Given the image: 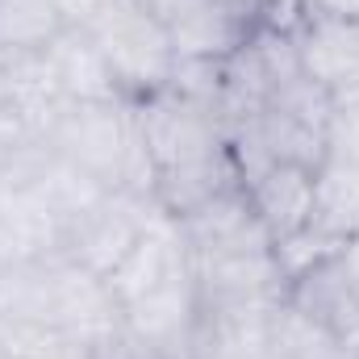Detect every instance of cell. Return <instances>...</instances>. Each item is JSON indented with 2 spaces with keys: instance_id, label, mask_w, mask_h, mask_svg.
I'll return each mask as SVG.
<instances>
[{
  "instance_id": "obj_25",
  "label": "cell",
  "mask_w": 359,
  "mask_h": 359,
  "mask_svg": "<svg viewBox=\"0 0 359 359\" xmlns=\"http://www.w3.org/2000/svg\"><path fill=\"white\" fill-rule=\"evenodd\" d=\"M247 4H255V8H259V0H247Z\"/></svg>"
},
{
  "instance_id": "obj_7",
  "label": "cell",
  "mask_w": 359,
  "mask_h": 359,
  "mask_svg": "<svg viewBox=\"0 0 359 359\" xmlns=\"http://www.w3.org/2000/svg\"><path fill=\"white\" fill-rule=\"evenodd\" d=\"M292 42H297L301 72L334 104L359 100V21L309 13L297 25Z\"/></svg>"
},
{
  "instance_id": "obj_23",
  "label": "cell",
  "mask_w": 359,
  "mask_h": 359,
  "mask_svg": "<svg viewBox=\"0 0 359 359\" xmlns=\"http://www.w3.org/2000/svg\"><path fill=\"white\" fill-rule=\"evenodd\" d=\"M59 4H63V13H67V21H72V25H84V21H88L104 0H59Z\"/></svg>"
},
{
  "instance_id": "obj_10",
  "label": "cell",
  "mask_w": 359,
  "mask_h": 359,
  "mask_svg": "<svg viewBox=\"0 0 359 359\" xmlns=\"http://www.w3.org/2000/svg\"><path fill=\"white\" fill-rule=\"evenodd\" d=\"M255 21V4L247 0H209L205 8L172 25L176 63H226L247 46Z\"/></svg>"
},
{
  "instance_id": "obj_5",
  "label": "cell",
  "mask_w": 359,
  "mask_h": 359,
  "mask_svg": "<svg viewBox=\"0 0 359 359\" xmlns=\"http://www.w3.org/2000/svg\"><path fill=\"white\" fill-rule=\"evenodd\" d=\"M176 226H180V238H184L188 255H192V268L196 264L234 259V255H255V251H271L276 247L243 184L222 192V196H213L209 205L184 213Z\"/></svg>"
},
{
  "instance_id": "obj_15",
  "label": "cell",
  "mask_w": 359,
  "mask_h": 359,
  "mask_svg": "<svg viewBox=\"0 0 359 359\" xmlns=\"http://www.w3.org/2000/svg\"><path fill=\"white\" fill-rule=\"evenodd\" d=\"M313 230L330 243H347L359 234V168L326 159L318 168V196H313Z\"/></svg>"
},
{
  "instance_id": "obj_11",
  "label": "cell",
  "mask_w": 359,
  "mask_h": 359,
  "mask_svg": "<svg viewBox=\"0 0 359 359\" xmlns=\"http://www.w3.org/2000/svg\"><path fill=\"white\" fill-rule=\"evenodd\" d=\"M63 255V222L34 188L0 184V264H34Z\"/></svg>"
},
{
  "instance_id": "obj_19",
  "label": "cell",
  "mask_w": 359,
  "mask_h": 359,
  "mask_svg": "<svg viewBox=\"0 0 359 359\" xmlns=\"http://www.w3.org/2000/svg\"><path fill=\"white\" fill-rule=\"evenodd\" d=\"M25 359H92V343L72 334H46Z\"/></svg>"
},
{
  "instance_id": "obj_22",
  "label": "cell",
  "mask_w": 359,
  "mask_h": 359,
  "mask_svg": "<svg viewBox=\"0 0 359 359\" xmlns=\"http://www.w3.org/2000/svg\"><path fill=\"white\" fill-rule=\"evenodd\" d=\"M334 255H339V264H343V271H347V280H351V288H355V297H359V234L347 238V243H339Z\"/></svg>"
},
{
  "instance_id": "obj_4",
  "label": "cell",
  "mask_w": 359,
  "mask_h": 359,
  "mask_svg": "<svg viewBox=\"0 0 359 359\" xmlns=\"http://www.w3.org/2000/svg\"><path fill=\"white\" fill-rule=\"evenodd\" d=\"M155 217H159V209H155L151 196L113 188V192H104L92 209H84L67 226L63 255L76 259L80 268L96 271V276H109V271L130 255V247L147 234V226Z\"/></svg>"
},
{
  "instance_id": "obj_13",
  "label": "cell",
  "mask_w": 359,
  "mask_h": 359,
  "mask_svg": "<svg viewBox=\"0 0 359 359\" xmlns=\"http://www.w3.org/2000/svg\"><path fill=\"white\" fill-rule=\"evenodd\" d=\"M238 184H243V168H238L234 151L226 147V151H217V155H209V159L180 163V168L159 172V176H155V188H151V201H155V209H159L163 217L180 222L184 213L209 205L213 196H222V192H230V188H238Z\"/></svg>"
},
{
  "instance_id": "obj_17",
  "label": "cell",
  "mask_w": 359,
  "mask_h": 359,
  "mask_svg": "<svg viewBox=\"0 0 359 359\" xmlns=\"http://www.w3.org/2000/svg\"><path fill=\"white\" fill-rule=\"evenodd\" d=\"M326 159L339 163H355L359 168V100H343L330 113V130H326Z\"/></svg>"
},
{
  "instance_id": "obj_16",
  "label": "cell",
  "mask_w": 359,
  "mask_h": 359,
  "mask_svg": "<svg viewBox=\"0 0 359 359\" xmlns=\"http://www.w3.org/2000/svg\"><path fill=\"white\" fill-rule=\"evenodd\" d=\"M67 25L59 0H0V55H42Z\"/></svg>"
},
{
  "instance_id": "obj_6",
  "label": "cell",
  "mask_w": 359,
  "mask_h": 359,
  "mask_svg": "<svg viewBox=\"0 0 359 359\" xmlns=\"http://www.w3.org/2000/svg\"><path fill=\"white\" fill-rule=\"evenodd\" d=\"M201 313H268L284 301L288 276L271 251L234 255L217 264H196Z\"/></svg>"
},
{
  "instance_id": "obj_8",
  "label": "cell",
  "mask_w": 359,
  "mask_h": 359,
  "mask_svg": "<svg viewBox=\"0 0 359 359\" xmlns=\"http://www.w3.org/2000/svg\"><path fill=\"white\" fill-rule=\"evenodd\" d=\"M259 222L268 226L271 243H284L313 226V196H318V168L309 163H264L243 180Z\"/></svg>"
},
{
  "instance_id": "obj_18",
  "label": "cell",
  "mask_w": 359,
  "mask_h": 359,
  "mask_svg": "<svg viewBox=\"0 0 359 359\" xmlns=\"http://www.w3.org/2000/svg\"><path fill=\"white\" fill-rule=\"evenodd\" d=\"M92 359H163V355L151 351L142 339H134L126 326H117L113 334H104L100 343H92Z\"/></svg>"
},
{
  "instance_id": "obj_14",
  "label": "cell",
  "mask_w": 359,
  "mask_h": 359,
  "mask_svg": "<svg viewBox=\"0 0 359 359\" xmlns=\"http://www.w3.org/2000/svg\"><path fill=\"white\" fill-rule=\"evenodd\" d=\"M268 359H359V347L280 301L268 313Z\"/></svg>"
},
{
  "instance_id": "obj_9",
  "label": "cell",
  "mask_w": 359,
  "mask_h": 359,
  "mask_svg": "<svg viewBox=\"0 0 359 359\" xmlns=\"http://www.w3.org/2000/svg\"><path fill=\"white\" fill-rule=\"evenodd\" d=\"M284 301L297 313H305L309 322H318L322 330L359 347V297L334 251L322 255L318 264H309L305 271H297L284 288Z\"/></svg>"
},
{
  "instance_id": "obj_20",
  "label": "cell",
  "mask_w": 359,
  "mask_h": 359,
  "mask_svg": "<svg viewBox=\"0 0 359 359\" xmlns=\"http://www.w3.org/2000/svg\"><path fill=\"white\" fill-rule=\"evenodd\" d=\"M134 4H138L142 13H151L155 21H163V25L172 29V25H180L184 17H192L196 8H205L209 0H134Z\"/></svg>"
},
{
  "instance_id": "obj_2",
  "label": "cell",
  "mask_w": 359,
  "mask_h": 359,
  "mask_svg": "<svg viewBox=\"0 0 359 359\" xmlns=\"http://www.w3.org/2000/svg\"><path fill=\"white\" fill-rule=\"evenodd\" d=\"M84 29L104 50L113 80L130 104L172 84V72H176L172 29L163 21H155L151 13H142L134 0H104L84 21Z\"/></svg>"
},
{
  "instance_id": "obj_12",
  "label": "cell",
  "mask_w": 359,
  "mask_h": 359,
  "mask_svg": "<svg viewBox=\"0 0 359 359\" xmlns=\"http://www.w3.org/2000/svg\"><path fill=\"white\" fill-rule=\"evenodd\" d=\"M42 55L63 100H126L104 50L96 46V38L84 25H67Z\"/></svg>"
},
{
  "instance_id": "obj_24",
  "label": "cell",
  "mask_w": 359,
  "mask_h": 359,
  "mask_svg": "<svg viewBox=\"0 0 359 359\" xmlns=\"http://www.w3.org/2000/svg\"><path fill=\"white\" fill-rule=\"evenodd\" d=\"M0 359H21V355H13V351H4V347H0Z\"/></svg>"
},
{
  "instance_id": "obj_21",
  "label": "cell",
  "mask_w": 359,
  "mask_h": 359,
  "mask_svg": "<svg viewBox=\"0 0 359 359\" xmlns=\"http://www.w3.org/2000/svg\"><path fill=\"white\" fill-rule=\"evenodd\" d=\"M309 13L343 17V21H359V0H309Z\"/></svg>"
},
{
  "instance_id": "obj_1",
  "label": "cell",
  "mask_w": 359,
  "mask_h": 359,
  "mask_svg": "<svg viewBox=\"0 0 359 359\" xmlns=\"http://www.w3.org/2000/svg\"><path fill=\"white\" fill-rule=\"evenodd\" d=\"M42 138L59 159L76 163L104 188L138 196H151L155 188V168L138 138L130 100H63L42 121Z\"/></svg>"
},
{
  "instance_id": "obj_3",
  "label": "cell",
  "mask_w": 359,
  "mask_h": 359,
  "mask_svg": "<svg viewBox=\"0 0 359 359\" xmlns=\"http://www.w3.org/2000/svg\"><path fill=\"white\" fill-rule=\"evenodd\" d=\"M134 121H138V138L147 147L155 176L168 168H180V163L209 159V155L230 147L222 113L213 104L188 96V92L172 88V84L159 88L155 96H147V100H138Z\"/></svg>"
}]
</instances>
